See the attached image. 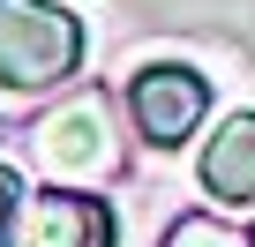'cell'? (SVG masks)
I'll return each mask as SVG.
<instances>
[{"label": "cell", "instance_id": "1", "mask_svg": "<svg viewBox=\"0 0 255 247\" xmlns=\"http://www.w3.org/2000/svg\"><path fill=\"white\" fill-rule=\"evenodd\" d=\"M83 68V23L53 0H0V90H53Z\"/></svg>", "mask_w": 255, "mask_h": 247}, {"label": "cell", "instance_id": "2", "mask_svg": "<svg viewBox=\"0 0 255 247\" xmlns=\"http://www.w3.org/2000/svg\"><path fill=\"white\" fill-rule=\"evenodd\" d=\"M30 158L53 187H75V180H105L120 165V135H113V112L98 90H83L75 105L45 112L38 128H30Z\"/></svg>", "mask_w": 255, "mask_h": 247}, {"label": "cell", "instance_id": "3", "mask_svg": "<svg viewBox=\"0 0 255 247\" xmlns=\"http://www.w3.org/2000/svg\"><path fill=\"white\" fill-rule=\"evenodd\" d=\"M128 120H135V135L158 143V150H180L203 120H210V82L180 60H158L128 82Z\"/></svg>", "mask_w": 255, "mask_h": 247}, {"label": "cell", "instance_id": "4", "mask_svg": "<svg viewBox=\"0 0 255 247\" xmlns=\"http://www.w3.org/2000/svg\"><path fill=\"white\" fill-rule=\"evenodd\" d=\"M120 240V217L105 195L90 187H45V195H23V225H15V247H113Z\"/></svg>", "mask_w": 255, "mask_h": 247}, {"label": "cell", "instance_id": "5", "mask_svg": "<svg viewBox=\"0 0 255 247\" xmlns=\"http://www.w3.org/2000/svg\"><path fill=\"white\" fill-rule=\"evenodd\" d=\"M203 187L225 210H255V112L218 120V135L203 143Z\"/></svg>", "mask_w": 255, "mask_h": 247}, {"label": "cell", "instance_id": "6", "mask_svg": "<svg viewBox=\"0 0 255 247\" xmlns=\"http://www.w3.org/2000/svg\"><path fill=\"white\" fill-rule=\"evenodd\" d=\"M158 247H255V232H233L218 217H173V232Z\"/></svg>", "mask_w": 255, "mask_h": 247}, {"label": "cell", "instance_id": "7", "mask_svg": "<svg viewBox=\"0 0 255 247\" xmlns=\"http://www.w3.org/2000/svg\"><path fill=\"white\" fill-rule=\"evenodd\" d=\"M15 225H23V180L0 165V247H15Z\"/></svg>", "mask_w": 255, "mask_h": 247}]
</instances>
